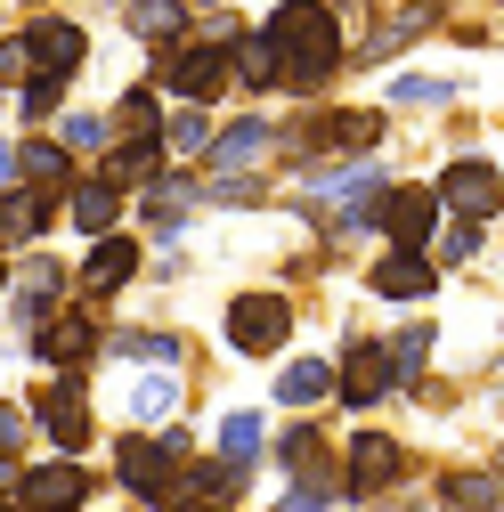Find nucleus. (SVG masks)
Here are the masks:
<instances>
[{"label":"nucleus","mask_w":504,"mask_h":512,"mask_svg":"<svg viewBox=\"0 0 504 512\" xmlns=\"http://www.w3.org/2000/svg\"><path fill=\"white\" fill-rule=\"evenodd\" d=\"M261 41L277 49V106L326 98L350 82V25L334 0H261Z\"/></svg>","instance_id":"obj_1"},{"label":"nucleus","mask_w":504,"mask_h":512,"mask_svg":"<svg viewBox=\"0 0 504 512\" xmlns=\"http://www.w3.org/2000/svg\"><path fill=\"white\" fill-rule=\"evenodd\" d=\"M17 399L33 415V447H57V456H98L106 415H98V374L90 366H33L17 382Z\"/></svg>","instance_id":"obj_2"},{"label":"nucleus","mask_w":504,"mask_h":512,"mask_svg":"<svg viewBox=\"0 0 504 512\" xmlns=\"http://www.w3.org/2000/svg\"><path fill=\"white\" fill-rule=\"evenodd\" d=\"M334 472H342L350 512H358V504H391V496H407L423 464H415V439L391 431L383 415H342V431H334Z\"/></svg>","instance_id":"obj_3"},{"label":"nucleus","mask_w":504,"mask_h":512,"mask_svg":"<svg viewBox=\"0 0 504 512\" xmlns=\"http://www.w3.org/2000/svg\"><path fill=\"white\" fill-rule=\"evenodd\" d=\"M301 317H309V301H301L293 285H277V277L236 285V293L220 301V350H228L236 366H269L277 350L301 342Z\"/></svg>","instance_id":"obj_4"},{"label":"nucleus","mask_w":504,"mask_h":512,"mask_svg":"<svg viewBox=\"0 0 504 512\" xmlns=\"http://www.w3.org/2000/svg\"><path fill=\"white\" fill-rule=\"evenodd\" d=\"M350 285L383 309V317H399V309H439L448 301V269L431 261V252H415V244H358L350 252Z\"/></svg>","instance_id":"obj_5"},{"label":"nucleus","mask_w":504,"mask_h":512,"mask_svg":"<svg viewBox=\"0 0 504 512\" xmlns=\"http://www.w3.org/2000/svg\"><path fill=\"white\" fill-rule=\"evenodd\" d=\"M98 415L106 423H171V415H196V366H106L98 374Z\"/></svg>","instance_id":"obj_6"},{"label":"nucleus","mask_w":504,"mask_h":512,"mask_svg":"<svg viewBox=\"0 0 504 512\" xmlns=\"http://www.w3.org/2000/svg\"><path fill=\"white\" fill-rule=\"evenodd\" d=\"M139 285H147V236H139L131 220H114V228L82 236V252H74V301H82V309L114 317Z\"/></svg>","instance_id":"obj_7"},{"label":"nucleus","mask_w":504,"mask_h":512,"mask_svg":"<svg viewBox=\"0 0 504 512\" xmlns=\"http://www.w3.org/2000/svg\"><path fill=\"white\" fill-rule=\"evenodd\" d=\"M98 464H106V496H122L131 512H163L171 504V480H179V456L155 439V431H139V423H106V439H98Z\"/></svg>","instance_id":"obj_8"},{"label":"nucleus","mask_w":504,"mask_h":512,"mask_svg":"<svg viewBox=\"0 0 504 512\" xmlns=\"http://www.w3.org/2000/svg\"><path fill=\"white\" fill-rule=\"evenodd\" d=\"M17 41H25V74H49V82H74L98 66V41H90V17L66 9V0H41V9H17Z\"/></svg>","instance_id":"obj_9"},{"label":"nucleus","mask_w":504,"mask_h":512,"mask_svg":"<svg viewBox=\"0 0 504 512\" xmlns=\"http://www.w3.org/2000/svg\"><path fill=\"white\" fill-rule=\"evenodd\" d=\"M399 407V374H391V350L374 326H342L334 342V415H383Z\"/></svg>","instance_id":"obj_10"},{"label":"nucleus","mask_w":504,"mask_h":512,"mask_svg":"<svg viewBox=\"0 0 504 512\" xmlns=\"http://www.w3.org/2000/svg\"><path fill=\"white\" fill-rule=\"evenodd\" d=\"M74 301V261L57 244H25V252H9V293H0V326H41L49 309H66Z\"/></svg>","instance_id":"obj_11"},{"label":"nucleus","mask_w":504,"mask_h":512,"mask_svg":"<svg viewBox=\"0 0 504 512\" xmlns=\"http://www.w3.org/2000/svg\"><path fill=\"white\" fill-rule=\"evenodd\" d=\"M106 496V464L98 456H57V447H33L17 472V504L25 512H90Z\"/></svg>","instance_id":"obj_12"},{"label":"nucleus","mask_w":504,"mask_h":512,"mask_svg":"<svg viewBox=\"0 0 504 512\" xmlns=\"http://www.w3.org/2000/svg\"><path fill=\"white\" fill-rule=\"evenodd\" d=\"M122 220H131L147 244H187L196 220H204V204H196V163H163L147 187H131Z\"/></svg>","instance_id":"obj_13"},{"label":"nucleus","mask_w":504,"mask_h":512,"mask_svg":"<svg viewBox=\"0 0 504 512\" xmlns=\"http://www.w3.org/2000/svg\"><path fill=\"white\" fill-rule=\"evenodd\" d=\"M204 350H196V334L187 326H171V317H106V334H98V374L106 366H196ZM204 374V366H196Z\"/></svg>","instance_id":"obj_14"},{"label":"nucleus","mask_w":504,"mask_h":512,"mask_svg":"<svg viewBox=\"0 0 504 512\" xmlns=\"http://www.w3.org/2000/svg\"><path fill=\"white\" fill-rule=\"evenodd\" d=\"M269 163H277V106H269V98L228 106V114L212 122L204 155H196V171H269ZM269 179H277V171H269Z\"/></svg>","instance_id":"obj_15"},{"label":"nucleus","mask_w":504,"mask_h":512,"mask_svg":"<svg viewBox=\"0 0 504 512\" xmlns=\"http://www.w3.org/2000/svg\"><path fill=\"white\" fill-rule=\"evenodd\" d=\"M439 187V212H464V220H504V163L488 139H464L448 163L431 171Z\"/></svg>","instance_id":"obj_16"},{"label":"nucleus","mask_w":504,"mask_h":512,"mask_svg":"<svg viewBox=\"0 0 504 512\" xmlns=\"http://www.w3.org/2000/svg\"><path fill=\"white\" fill-rule=\"evenodd\" d=\"M439 220H448V212H439L431 171H391L383 204H374V244H415V252H431Z\"/></svg>","instance_id":"obj_17"},{"label":"nucleus","mask_w":504,"mask_h":512,"mask_svg":"<svg viewBox=\"0 0 504 512\" xmlns=\"http://www.w3.org/2000/svg\"><path fill=\"white\" fill-rule=\"evenodd\" d=\"M374 82H383V106L399 114V131H407V122H439V114H456V106L472 98V82H464V74L415 66V57H399V66H383Z\"/></svg>","instance_id":"obj_18"},{"label":"nucleus","mask_w":504,"mask_h":512,"mask_svg":"<svg viewBox=\"0 0 504 512\" xmlns=\"http://www.w3.org/2000/svg\"><path fill=\"white\" fill-rule=\"evenodd\" d=\"M98 334H106V317L66 301V309H49L41 326H25V374L33 366H90L98 374Z\"/></svg>","instance_id":"obj_19"},{"label":"nucleus","mask_w":504,"mask_h":512,"mask_svg":"<svg viewBox=\"0 0 504 512\" xmlns=\"http://www.w3.org/2000/svg\"><path fill=\"white\" fill-rule=\"evenodd\" d=\"M252 472H236L228 456H212V447H196V456L179 464V480H171V504L163 512H236V504H252Z\"/></svg>","instance_id":"obj_20"},{"label":"nucleus","mask_w":504,"mask_h":512,"mask_svg":"<svg viewBox=\"0 0 504 512\" xmlns=\"http://www.w3.org/2000/svg\"><path fill=\"white\" fill-rule=\"evenodd\" d=\"M334 407H301V415H269V472H318L334 464Z\"/></svg>","instance_id":"obj_21"},{"label":"nucleus","mask_w":504,"mask_h":512,"mask_svg":"<svg viewBox=\"0 0 504 512\" xmlns=\"http://www.w3.org/2000/svg\"><path fill=\"white\" fill-rule=\"evenodd\" d=\"M269 366H277V374H269V415L334 407V350H309V342H293V350H277Z\"/></svg>","instance_id":"obj_22"},{"label":"nucleus","mask_w":504,"mask_h":512,"mask_svg":"<svg viewBox=\"0 0 504 512\" xmlns=\"http://www.w3.org/2000/svg\"><path fill=\"white\" fill-rule=\"evenodd\" d=\"M204 447H212V456H228L236 472H252V480H261V472H269V407L228 399V407L204 423Z\"/></svg>","instance_id":"obj_23"},{"label":"nucleus","mask_w":504,"mask_h":512,"mask_svg":"<svg viewBox=\"0 0 504 512\" xmlns=\"http://www.w3.org/2000/svg\"><path fill=\"white\" fill-rule=\"evenodd\" d=\"M423 504H439V512H496V504H504V464H496V447H488V456H472V464H439Z\"/></svg>","instance_id":"obj_24"},{"label":"nucleus","mask_w":504,"mask_h":512,"mask_svg":"<svg viewBox=\"0 0 504 512\" xmlns=\"http://www.w3.org/2000/svg\"><path fill=\"white\" fill-rule=\"evenodd\" d=\"M122 204H131V196H122L106 171H90V163H82V179L66 187V196H57V236H74V244H82V236L114 228V220H122Z\"/></svg>","instance_id":"obj_25"},{"label":"nucleus","mask_w":504,"mask_h":512,"mask_svg":"<svg viewBox=\"0 0 504 512\" xmlns=\"http://www.w3.org/2000/svg\"><path fill=\"white\" fill-rule=\"evenodd\" d=\"M17 179H25V187H41V196H66V187L82 179V155H74V147L41 122V131H17Z\"/></svg>","instance_id":"obj_26"},{"label":"nucleus","mask_w":504,"mask_h":512,"mask_svg":"<svg viewBox=\"0 0 504 512\" xmlns=\"http://www.w3.org/2000/svg\"><path fill=\"white\" fill-rule=\"evenodd\" d=\"M114 25H122V41H131L139 57H155V49H171L187 25H196V9H187V0H114Z\"/></svg>","instance_id":"obj_27"},{"label":"nucleus","mask_w":504,"mask_h":512,"mask_svg":"<svg viewBox=\"0 0 504 512\" xmlns=\"http://www.w3.org/2000/svg\"><path fill=\"white\" fill-rule=\"evenodd\" d=\"M163 163H171V155H163V131H114V139L90 155V171H106L122 196H131V187H147Z\"/></svg>","instance_id":"obj_28"},{"label":"nucleus","mask_w":504,"mask_h":512,"mask_svg":"<svg viewBox=\"0 0 504 512\" xmlns=\"http://www.w3.org/2000/svg\"><path fill=\"white\" fill-rule=\"evenodd\" d=\"M383 350H391V374H399V391H407L423 366H439V309H399L391 326H383Z\"/></svg>","instance_id":"obj_29"},{"label":"nucleus","mask_w":504,"mask_h":512,"mask_svg":"<svg viewBox=\"0 0 504 512\" xmlns=\"http://www.w3.org/2000/svg\"><path fill=\"white\" fill-rule=\"evenodd\" d=\"M431 261L448 269V285L472 277V269H488V261H496V220H464V212H448V220H439V236H431Z\"/></svg>","instance_id":"obj_30"},{"label":"nucleus","mask_w":504,"mask_h":512,"mask_svg":"<svg viewBox=\"0 0 504 512\" xmlns=\"http://www.w3.org/2000/svg\"><path fill=\"white\" fill-rule=\"evenodd\" d=\"M57 236V196L41 187H0V252H25V244H49Z\"/></svg>","instance_id":"obj_31"},{"label":"nucleus","mask_w":504,"mask_h":512,"mask_svg":"<svg viewBox=\"0 0 504 512\" xmlns=\"http://www.w3.org/2000/svg\"><path fill=\"white\" fill-rule=\"evenodd\" d=\"M228 98H269L277 106V49L261 41V25H244L228 49Z\"/></svg>","instance_id":"obj_32"},{"label":"nucleus","mask_w":504,"mask_h":512,"mask_svg":"<svg viewBox=\"0 0 504 512\" xmlns=\"http://www.w3.org/2000/svg\"><path fill=\"white\" fill-rule=\"evenodd\" d=\"M277 512H350V488H342V472L334 464H318V472H277V496H269Z\"/></svg>","instance_id":"obj_33"},{"label":"nucleus","mask_w":504,"mask_h":512,"mask_svg":"<svg viewBox=\"0 0 504 512\" xmlns=\"http://www.w3.org/2000/svg\"><path fill=\"white\" fill-rule=\"evenodd\" d=\"M74 98V82H49V74H25L17 90H9V106H0V122H9V131H41V122L57 114Z\"/></svg>","instance_id":"obj_34"},{"label":"nucleus","mask_w":504,"mask_h":512,"mask_svg":"<svg viewBox=\"0 0 504 512\" xmlns=\"http://www.w3.org/2000/svg\"><path fill=\"white\" fill-rule=\"evenodd\" d=\"M49 131L66 139V147H74L82 163H90V155H98V147L114 139V114H106V106H82V98H66V106L49 114Z\"/></svg>","instance_id":"obj_35"},{"label":"nucleus","mask_w":504,"mask_h":512,"mask_svg":"<svg viewBox=\"0 0 504 512\" xmlns=\"http://www.w3.org/2000/svg\"><path fill=\"white\" fill-rule=\"evenodd\" d=\"M106 114H114V131H163V90L139 74V82H122L106 98Z\"/></svg>","instance_id":"obj_36"},{"label":"nucleus","mask_w":504,"mask_h":512,"mask_svg":"<svg viewBox=\"0 0 504 512\" xmlns=\"http://www.w3.org/2000/svg\"><path fill=\"white\" fill-rule=\"evenodd\" d=\"M0 447H9V456H33V415H25L17 391H0Z\"/></svg>","instance_id":"obj_37"},{"label":"nucleus","mask_w":504,"mask_h":512,"mask_svg":"<svg viewBox=\"0 0 504 512\" xmlns=\"http://www.w3.org/2000/svg\"><path fill=\"white\" fill-rule=\"evenodd\" d=\"M17 82H25V41H17V25H9V17H0V98H9Z\"/></svg>","instance_id":"obj_38"},{"label":"nucleus","mask_w":504,"mask_h":512,"mask_svg":"<svg viewBox=\"0 0 504 512\" xmlns=\"http://www.w3.org/2000/svg\"><path fill=\"white\" fill-rule=\"evenodd\" d=\"M0 187H17V131L0 122Z\"/></svg>","instance_id":"obj_39"},{"label":"nucleus","mask_w":504,"mask_h":512,"mask_svg":"<svg viewBox=\"0 0 504 512\" xmlns=\"http://www.w3.org/2000/svg\"><path fill=\"white\" fill-rule=\"evenodd\" d=\"M17 472H25V456H9V447H0V504H17Z\"/></svg>","instance_id":"obj_40"},{"label":"nucleus","mask_w":504,"mask_h":512,"mask_svg":"<svg viewBox=\"0 0 504 512\" xmlns=\"http://www.w3.org/2000/svg\"><path fill=\"white\" fill-rule=\"evenodd\" d=\"M0 293H9V252H0Z\"/></svg>","instance_id":"obj_41"},{"label":"nucleus","mask_w":504,"mask_h":512,"mask_svg":"<svg viewBox=\"0 0 504 512\" xmlns=\"http://www.w3.org/2000/svg\"><path fill=\"white\" fill-rule=\"evenodd\" d=\"M9 9H41V0H9Z\"/></svg>","instance_id":"obj_42"},{"label":"nucleus","mask_w":504,"mask_h":512,"mask_svg":"<svg viewBox=\"0 0 504 512\" xmlns=\"http://www.w3.org/2000/svg\"><path fill=\"white\" fill-rule=\"evenodd\" d=\"M187 9H212V0H187Z\"/></svg>","instance_id":"obj_43"},{"label":"nucleus","mask_w":504,"mask_h":512,"mask_svg":"<svg viewBox=\"0 0 504 512\" xmlns=\"http://www.w3.org/2000/svg\"><path fill=\"white\" fill-rule=\"evenodd\" d=\"M0 17H9V0H0Z\"/></svg>","instance_id":"obj_44"},{"label":"nucleus","mask_w":504,"mask_h":512,"mask_svg":"<svg viewBox=\"0 0 504 512\" xmlns=\"http://www.w3.org/2000/svg\"><path fill=\"white\" fill-rule=\"evenodd\" d=\"M374 9H383V0H374Z\"/></svg>","instance_id":"obj_45"}]
</instances>
